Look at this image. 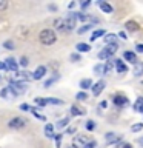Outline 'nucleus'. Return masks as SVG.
Returning a JSON list of instances; mask_svg holds the SVG:
<instances>
[{
    "instance_id": "obj_31",
    "label": "nucleus",
    "mask_w": 143,
    "mask_h": 148,
    "mask_svg": "<svg viewBox=\"0 0 143 148\" xmlns=\"http://www.w3.org/2000/svg\"><path fill=\"white\" fill-rule=\"evenodd\" d=\"M48 103H54V105H62L63 100L60 99H55V97H48Z\"/></svg>"
},
{
    "instance_id": "obj_18",
    "label": "nucleus",
    "mask_w": 143,
    "mask_h": 148,
    "mask_svg": "<svg viewBox=\"0 0 143 148\" xmlns=\"http://www.w3.org/2000/svg\"><path fill=\"white\" fill-rule=\"evenodd\" d=\"M134 111L143 113V97H138V99L136 100V103H134Z\"/></svg>"
},
{
    "instance_id": "obj_11",
    "label": "nucleus",
    "mask_w": 143,
    "mask_h": 148,
    "mask_svg": "<svg viewBox=\"0 0 143 148\" xmlns=\"http://www.w3.org/2000/svg\"><path fill=\"white\" fill-rule=\"evenodd\" d=\"M125 28H126L128 31H131V32H136L140 29V25H138L137 22H134V20H128L126 23H125Z\"/></svg>"
},
{
    "instance_id": "obj_36",
    "label": "nucleus",
    "mask_w": 143,
    "mask_h": 148,
    "mask_svg": "<svg viewBox=\"0 0 143 148\" xmlns=\"http://www.w3.org/2000/svg\"><path fill=\"white\" fill-rule=\"evenodd\" d=\"M76 97H77L78 100H86V99H88V94L82 91V92H77V96H76Z\"/></svg>"
},
{
    "instance_id": "obj_24",
    "label": "nucleus",
    "mask_w": 143,
    "mask_h": 148,
    "mask_svg": "<svg viewBox=\"0 0 143 148\" xmlns=\"http://www.w3.org/2000/svg\"><path fill=\"white\" fill-rule=\"evenodd\" d=\"M85 113H86L85 110H82V108H77L76 105H74V106H71V114H72V116H83Z\"/></svg>"
},
{
    "instance_id": "obj_29",
    "label": "nucleus",
    "mask_w": 143,
    "mask_h": 148,
    "mask_svg": "<svg viewBox=\"0 0 143 148\" xmlns=\"http://www.w3.org/2000/svg\"><path fill=\"white\" fill-rule=\"evenodd\" d=\"M68 123H69V119H68V117H65V119H60L59 122H57V128H65Z\"/></svg>"
},
{
    "instance_id": "obj_26",
    "label": "nucleus",
    "mask_w": 143,
    "mask_h": 148,
    "mask_svg": "<svg viewBox=\"0 0 143 148\" xmlns=\"http://www.w3.org/2000/svg\"><path fill=\"white\" fill-rule=\"evenodd\" d=\"M106 140H108L109 143H112V142L120 140V137H118V136H115L114 133H108V134H106Z\"/></svg>"
},
{
    "instance_id": "obj_42",
    "label": "nucleus",
    "mask_w": 143,
    "mask_h": 148,
    "mask_svg": "<svg viewBox=\"0 0 143 148\" xmlns=\"http://www.w3.org/2000/svg\"><path fill=\"white\" fill-rule=\"evenodd\" d=\"M91 5V0H88V2H83V3H80V6H82V9H85V8H88Z\"/></svg>"
},
{
    "instance_id": "obj_30",
    "label": "nucleus",
    "mask_w": 143,
    "mask_h": 148,
    "mask_svg": "<svg viewBox=\"0 0 143 148\" xmlns=\"http://www.w3.org/2000/svg\"><path fill=\"white\" fill-rule=\"evenodd\" d=\"M114 66H115V65H114V60H109V62L105 65V74H108V73H109Z\"/></svg>"
},
{
    "instance_id": "obj_14",
    "label": "nucleus",
    "mask_w": 143,
    "mask_h": 148,
    "mask_svg": "<svg viewBox=\"0 0 143 148\" xmlns=\"http://www.w3.org/2000/svg\"><path fill=\"white\" fill-rule=\"evenodd\" d=\"M103 88H105V82L103 80H100V82H97L94 86H92V94L94 96H99L101 91H103Z\"/></svg>"
},
{
    "instance_id": "obj_48",
    "label": "nucleus",
    "mask_w": 143,
    "mask_h": 148,
    "mask_svg": "<svg viewBox=\"0 0 143 148\" xmlns=\"http://www.w3.org/2000/svg\"><path fill=\"white\" fill-rule=\"evenodd\" d=\"M118 37H122V39H128V37H126V34H125L123 31H122V32H118Z\"/></svg>"
},
{
    "instance_id": "obj_52",
    "label": "nucleus",
    "mask_w": 143,
    "mask_h": 148,
    "mask_svg": "<svg viewBox=\"0 0 143 148\" xmlns=\"http://www.w3.org/2000/svg\"><path fill=\"white\" fill-rule=\"evenodd\" d=\"M123 148H132V147L129 145V143H125V145H123Z\"/></svg>"
},
{
    "instance_id": "obj_49",
    "label": "nucleus",
    "mask_w": 143,
    "mask_h": 148,
    "mask_svg": "<svg viewBox=\"0 0 143 148\" xmlns=\"http://www.w3.org/2000/svg\"><path fill=\"white\" fill-rule=\"evenodd\" d=\"M0 69H8V68H6V63L0 62Z\"/></svg>"
},
{
    "instance_id": "obj_23",
    "label": "nucleus",
    "mask_w": 143,
    "mask_h": 148,
    "mask_svg": "<svg viewBox=\"0 0 143 148\" xmlns=\"http://www.w3.org/2000/svg\"><path fill=\"white\" fill-rule=\"evenodd\" d=\"M77 51H80V53H88V51L91 49V46L88 45V43H77Z\"/></svg>"
},
{
    "instance_id": "obj_44",
    "label": "nucleus",
    "mask_w": 143,
    "mask_h": 148,
    "mask_svg": "<svg viewBox=\"0 0 143 148\" xmlns=\"http://www.w3.org/2000/svg\"><path fill=\"white\" fill-rule=\"evenodd\" d=\"M29 108H31V106H29V105H26V103H22V105H20V110H23V111H28Z\"/></svg>"
},
{
    "instance_id": "obj_5",
    "label": "nucleus",
    "mask_w": 143,
    "mask_h": 148,
    "mask_svg": "<svg viewBox=\"0 0 143 148\" xmlns=\"http://www.w3.org/2000/svg\"><path fill=\"white\" fill-rule=\"evenodd\" d=\"M25 125H26V120L23 117H14L8 122V127L12 128V130H20V128L25 127Z\"/></svg>"
},
{
    "instance_id": "obj_40",
    "label": "nucleus",
    "mask_w": 143,
    "mask_h": 148,
    "mask_svg": "<svg viewBox=\"0 0 143 148\" xmlns=\"http://www.w3.org/2000/svg\"><path fill=\"white\" fill-rule=\"evenodd\" d=\"M6 8H8V2H5V0H0V11H5Z\"/></svg>"
},
{
    "instance_id": "obj_32",
    "label": "nucleus",
    "mask_w": 143,
    "mask_h": 148,
    "mask_svg": "<svg viewBox=\"0 0 143 148\" xmlns=\"http://www.w3.org/2000/svg\"><path fill=\"white\" fill-rule=\"evenodd\" d=\"M35 103L39 105V106H45V105H48V99H42V97H37V99H35Z\"/></svg>"
},
{
    "instance_id": "obj_51",
    "label": "nucleus",
    "mask_w": 143,
    "mask_h": 148,
    "mask_svg": "<svg viewBox=\"0 0 143 148\" xmlns=\"http://www.w3.org/2000/svg\"><path fill=\"white\" fill-rule=\"evenodd\" d=\"M100 108H106V102H105V100L100 103Z\"/></svg>"
},
{
    "instance_id": "obj_1",
    "label": "nucleus",
    "mask_w": 143,
    "mask_h": 148,
    "mask_svg": "<svg viewBox=\"0 0 143 148\" xmlns=\"http://www.w3.org/2000/svg\"><path fill=\"white\" fill-rule=\"evenodd\" d=\"M39 39H40V42H42L43 45L49 46V45L55 43V40H57V36H55V32H54L52 29H43V31L40 32Z\"/></svg>"
},
{
    "instance_id": "obj_35",
    "label": "nucleus",
    "mask_w": 143,
    "mask_h": 148,
    "mask_svg": "<svg viewBox=\"0 0 143 148\" xmlns=\"http://www.w3.org/2000/svg\"><path fill=\"white\" fill-rule=\"evenodd\" d=\"M143 128V123L140 122V123H136V125H132V127H131V130H132V131L134 133H137V131H140V130Z\"/></svg>"
},
{
    "instance_id": "obj_43",
    "label": "nucleus",
    "mask_w": 143,
    "mask_h": 148,
    "mask_svg": "<svg viewBox=\"0 0 143 148\" xmlns=\"http://www.w3.org/2000/svg\"><path fill=\"white\" fill-rule=\"evenodd\" d=\"M136 49L138 51V53H143V43H137L136 45Z\"/></svg>"
},
{
    "instance_id": "obj_28",
    "label": "nucleus",
    "mask_w": 143,
    "mask_h": 148,
    "mask_svg": "<svg viewBox=\"0 0 143 148\" xmlns=\"http://www.w3.org/2000/svg\"><path fill=\"white\" fill-rule=\"evenodd\" d=\"M29 111H31V113L35 116L37 119H40V120H46V117H45V116H42V114L39 113V111H37V108H32V106H31V108H29Z\"/></svg>"
},
{
    "instance_id": "obj_10",
    "label": "nucleus",
    "mask_w": 143,
    "mask_h": 148,
    "mask_svg": "<svg viewBox=\"0 0 143 148\" xmlns=\"http://www.w3.org/2000/svg\"><path fill=\"white\" fill-rule=\"evenodd\" d=\"M16 79L18 82H25L26 83V80H29V79H32V76H31V73H26V71H22V73H16Z\"/></svg>"
},
{
    "instance_id": "obj_50",
    "label": "nucleus",
    "mask_w": 143,
    "mask_h": 148,
    "mask_svg": "<svg viewBox=\"0 0 143 148\" xmlns=\"http://www.w3.org/2000/svg\"><path fill=\"white\" fill-rule=\"evenodd\" d=\"M49 9L51 11H57V6H55V5H49Z\"/></svg>"
},
{
    "instance_id": "obj_45",
    "label": "nucleus",
    "mask_w": 143,
    "mask_h": 148,
    "mask_svg": "<svg viewBox=\"0 0 143 148\" xmlns=\"http://www.w3.org/2000/svg\"><path fill=\"white\" fill-rule=\"evenodd\" d=\"M60 139H62V134H57V136H55V140H57V147H60Z\"/></svg>"
},
{
    "instance_id": "obj_39",
    "label": "nucleus",
    "mask_w": 143,
    "mask_h": 148,
    "mask_svg": "<svg viewBox=\"0 0 143 148\" xmlns=\"http://www.w3.org/2000/svg\"><path fill=\"white\" fill-rule=\"evenodd\" d=\"M91 26L92 25H85L83 28H80V29H78V34H83V32H86L88 29H91Z\"/></svg>"
},
{
    "instance_id": "obj_21",
    "label": "nucleus",
    "mask_w": 143,
    "mask_h": 148,
    "mask_svg": "<svg viewBox=\"0 0 143 148\" xmlns=\"http://www.w3.org/2000/svg\"><path fill=\"white\" fill-rule=\"evenodd\" d=\"M45 134H46V137H54V127H52V123H46Z\"/></svg>"
},
{
    "instance_id": "obj_13",
    "label": "nucleus",
    "mask_w": 143,
    "mask_h": 148,
    "mask_svg": "<svg viewBox=\"0 0 143 148\" xmlns=\"http://www.w3.org/2000/svg\"><path fill=\"white\" fill-rule=\"evenodd\" d=\"M114 65H115V69H117L118 73H126V71H128V66L123 63V60L115 59V60H114Z\"/></svg>"
},
{
    "instance_id": "obj_4",
    "label": "nucleus",
    "mask_w": 143,
    "mask_h": 148,
    "mask_svg": "<svg viewBox=\"0 0 143 148\" xmlns=\"http://www.w3.org/2000/svg\"><path fill=\"white\" fill-rule=\"evenodd\" d=\"M92 140L89 137H86V136H83V134H78V136L74 137V147H78V148H85L88 143H91Z\"/></svg>"
},
{
    "instance_id": "obj_46",
    "label": "nucleus",
    "mask_w": 143,
    "mask_h": 148,
    "mask_svg": "<svg viewBox=\"0 0 143 148\" xmlns=\"http://www.w3.org/2000/svg\"><path fill=\"white\" fill-rule=\"evenodd\" d=\"M71 60H80V56H78V54H72L71 56Z\"/></svg>"
},
{
    "instance_id": "obj_7",
    "label": "nucleus",
    "mask_w": 143,
    "mask_h": 148,
    "mask_svg": "<svg viewBox=\"0 0 143 148\" xmlns=\"http://www.w3.org/2000/svg\"><path fill=\"white\" fill-rule=\"evenodd\" d=\"M5 63H6V68H8V69H11V71L17 73V69H18V63H17V60H16V59L8 57L6 60H5Z\"/></svg>"
},
{
    "instance_id": "obj_16",
    "label": "nucleus",
    "mask_w": 143,
    "mask_h": 148,
    "mask_svg": "<svg viewBox=\"0 0 143 148\" xmlns=\"http://www.w3.org/2000/svg\"><path fill=\"white\" fill-rule=\"evenodd\" d=\"M28 34H29V29H28L26 26H20V28L17 29V36L20 37L22 40H25L26 37H28Z\"/></svg>"
},
{
    "instance_id": "obj_33",
    "label": "nucleus",
    "mask_w": 143,
    "mask_h": 148,
    "mask_svg": "<svg viewBox=\"0 0 143 148\" xmlns=\"http://www.w3.org/2000/svg\"><path fill=\"white\" fill-rule=\"evenodd\" d=\"M55 80H59V76H54V77H51L49 80L45 83V88H49V86H51V85H52V83L55 82Z\"/></svg>"
},
{
    "instance_id": "obj_34",
    "label": "nucleus",
    "mask_w": 143,
    "mask_h": 148,
    "mask_svg": "<svg viewBox=\"0 0 143 148\" xmlns=\"http://www.w3.org/2000/svg\"><path fill=\"white\" fill-rule=\"evenodd\" d=\"M94 128H95V122H94V120H88V122H86V130L92 131Z\"/></svg>"
},
{
    "instance_id": "obj_9",
    "label": "nucleus",
    "mask_w": 143,
    "mask_h": 148,
    "mask_svg": "<svg viewBox=\"0 0 143 148\" xmlns=\"http://www.w3.org/2000/svg\"><path fill=\"white\" fill-rule=\"evenodd\" d=\"M112 100H114V105H117V106H126L129 103L128 97H125V96H115Z\"/></svg>"
},
{
    "instance_id": "obj_27",
    "label": "nucleus",
    "mask_w": 143,
    "mask_h": 148,
    "mask_svg": "<svg viewBox=\"0 0 143 148\" xmlns=\"http://www.w3.org/2000/svg\"><path fill=\"white\" fill-rule=\"evenodd\" d=\"M134 74H136V76H142V74H143V63H136Z\"/></svg>"
},
{
    "instance_id": "obj_2",
    "label": "nucleus",
    "mask_w": 143,
    "mask_h": 148,
    "mask_svg": "<svg viewBox=\"0 0 143 148\" xmlns=\"http://www.w3.org/2000/svg\"><path fill=\"white\" fill-rule=\"evenodd\" d=\"M9 88L16 92V96H18V94H23V92L26 91V83L25 82H16V80H12L11 83H9Z\"/></svg>"
},
{
    "instance_id": "obj_25",
    "label": "nucleus",
    "mask_w": 143,
    "mask_h": 148,
    "mask_svg": "<svg viewBox=\"0 0 143 148\" xmlns=\"http://www.w3.org/2000/svg\"><path fill=\"white\" fill-rule=\"evenodd\" d=\"M80 86L83 88V90H88V88H92V82H91V79H83V80L80 82Z\"/></svg>"
},
{
    "instance_id": "obj_6",
    "label": "nucleus",
    "mask_w": 143,
    "mask_h": 148,
    "mask_svg": "<svg viewBox=\"0 0 143 148\" xmlns=\"http://www.w3.org/2000/svg\"><path fill=\"white\" fill-rule=\"evenodd\" d=\"M76 25H77V18L74 17L71 12H69V16L65 18V31H71V29H74V28H76Z\"/></svg>"
},
{
    "instance_id": "obj_47",
    "label": "nucleus",
    "mask_w": 143,
    "mask_h": 148,
    "mask_svg": "<svg viewBox=\"0 0 143 148\" xmlns=\"http://www.w3.org/2000/svg\"><path fill=\"white\" fill-rule=\"evenodd\" d=\"M85 148H95V142H94V140H92L91 143H88V145H86Z\"/></svg>"
},
{
    "instance_id": "obj_8",
    "label": "nucleus",
    "mask_w": 143,
    "mask_h": 148,
    "mask_svg": "<svg viewBox=\"0 0 143 148\" xmlns=\"http://www.w3.org/2000/svg\"><path fill=\"white\" fill-rule=\"evenodd\" d=\"M0 96L3 97V99H8V100H11V99H14L16 97V92H14L9 86H6V88H3L2 91H0Z\"/></svg>"
},
{
    "instance_id": "obj_37",
    "label": "nucleus",
    "mask_w": 143,
    "mask_h": 148,
    "mask_svg": "<svg viewBox=\"0 0 143 148\" xmlns=\"http://www.w3.org/2000/svg\"><path fill=\"white\" fill-rule=\"evenodd\" d=\"M94 71L95 73H105V66H103V63H101V65H97V66H94Z\"/></svg>"
},
{
    "instance_id": "obj_53",
    "label": "nucleus",
    "mask_w": 143,
    "mask_h": 148,
    "mask_svg": "<svg viewBox=\"0 0 143 148\" xmlns=\"http://www.w3.org/2000/svg\"><path fill=\"white\" fill-rule=\"evenodd\" d=\"M138 142H140V145H143V137L140 139V140H138Z\"/></svg>"
},
{
    "instance_id": "obj_20",
    "label": "nucleus",
    "mask_w": 143,
    "mask_h": 148,
    "mask_svg": "<svg viewBox=\"0 0 143 148\" xmlns=\"http://www.w3.org/2000/svg\"><path fill=\"white\" fill-rule=\"evenodd\" d=\"M101 36H106L105 29H95V31L91 34L89 39H91V42H92V40H97V39H99V37H101Z\"/></svg>"
},
{
    "instance_id": "obj_22",
    "label": "nucleus",
    "mask_w": 143,
    "mask_h": 148,
    "mask_svg": "<svg viewBox=\"0 0 143 148\" xmlns=\"http://www.w3.org/2000/svg\"><path fill=\"white\" fill-rule=\"evenodd\" d=\"M115 40H117L115 34H106V36H105V42H106L108 45H115V43H117Z\"/></svg>"
},
{
    "instance_id": "obj_41",
    "label": "nucleus",
    "mask_w": 143,
    "mask_h": 148,
    "mask_svg": "<svg viewBox=\"0 0 143 148\" xmlns=\"http://www.w3.org/2000/svg\"><path fill=\"white\" fill-rule=\"evenodd\" d=\"M18 63H20L22 66H28V63H29V62H28V59H26V57H22V59H20V62H18Z\"/></svg>"
},
{
    "instance_id": "obj_38",
    "label": "nucleus",
    "mask_w": 143,
    "mask_h": 148,
    "mask_svg": "<svg viewBox=\"0 0 143 148\" xmlns=\"http://www.w3.org/2000/svg\"><path fill=\"white\" fill-rule=\"evenodd\" d=\"M3 46H5V48H8V49H14V43H12L11 40H6L3 43Z\"/></svg>"
},
{
    "instance_id": "obj_15",
    "label": "nucleus",
    "mask_w": 143,
    "mask_h": 148,
    "mask_svg": "<svg viewBox=\"0 0 143 148\" xmlns=\"http://www.w3.org/2000/svg\"><path fill=\"white\" fill-rule=\"evenodd\" d=\"M123 57H125V60H128V62H131V63H137V57L132 51H125Z\"/></svg>"
},
{
    "instance_id": "obj_19",
    "label": "nucleus",
    "mask_w": 143,
    "mask_h": 148,
    "mask_svg": "<svg viewBox=\"0 0 143 148\" xmlns=\"http://www.w3.org/2000/svg\"><path fill=\"white\" fill-rule=\"evenodd\" d=\"M54 28L55 29H60V31H65V18H55Z\"/></svg>"
},
{
    "instance_id": "obj_12",
    "label": "nucleus",
    "mask_w": 143,
    "mask_h": 148,
    "mask_svg": "<svg viewBox=\"0 0 143 148\" xmlns=\"http://www.w3.org/2000/svg\"><path fill=\"white\" fill-rule=\"evenodd\" d=\"M46 74V66H39L35 69L34 73H32V79H34V80H39V79H42Z\"/></svg>"
},
{
    "instance_id": "obj_3",
    "label": "nucleus",
    "mask_w": 143,
    "mask_h": 148,
    "mask_svg": "<svg viewBox=\"0 0 143 148\" xmlns=\"http://www.w3.org/2000/svg\"><path fill=\"white\" fill-rule=\"evenodd\" d=\"M115 51H117V43L115 45H106V48L103 49V51H100L99 53V59H108V57H111Z\"/></svg>"
},
{
    "instance_id": "obj_17",
    "label": "nucleus",
    "mask_w": 143,
    "mask_h": 148,
    "mask_svg": "<svg viewBox=\"0 0 143 148\" xmlns=\"http://www.w3.org/2000/svg\"><path fill=\"white\" fill-rule=\"evenodd\" d=\"M99 6H100V9H101L103 12H108V14H111V12L114 11V9H112V6H111L109 3H106V2H101V0L99 2Z\"/></svg>"
}]
</instances>
